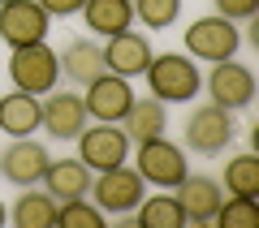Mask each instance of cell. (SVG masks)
Wrapping results in <instances>:
<instances>
[{
  "label": "cell",
  "instance_id": "cell-1",
  "mask_svg": "<svg viewBox=\"0 0 259 228\" xmlns=\"http://www.w3.org/2000/svg\"><path fill=\"white\" fill-rule=\"evenodd\" d=\"M143 78H147V91L156 95L160 103H190L194 95L203 91V73L194 65V56H182V52L151 56V65L143 69Z\"/></svg>",
  "mask_w": 259,
  "mask_h": 228
},
{
  "label": "cell",
  "instance_id": "cell-2",
  "mask_svg": "<svg viewBox=\"0 0 259 228\" xmlns=\"http://www.w3.org/2000/svg\"><path fill=\"white\" fill-rule=\"evenodd\" d=\"M130 159H134V173H139L147 185H156V190H173V185L182 181L186 173H190L186 146H182V142H173L168 134L147 138V142H134Z\"/></svg>",
  "mask_w": 259,
  "mask_h": 228
},
{
  "label": "cell",
  "instance_id": "cell-3",
  "mask_svg": "<svg viewBox=\"0 0 259 228\" xmlns=\"http://www.w3.org/2000/svg\"><path fill=\"white\" fill-rule=\"evenodd\" d=\"M238 138V121H233L229 108H221V103H199V108L190 112V121L182 125V146L186 151H194V155H225V146Z\"/></svg>",
  "mask_w": 259,
  "mask_h": 228
},
{
  "label": "cell",
  "instance_id": "cell-4",
  "mask_svg": "<svg viewBox=\"0 0 259 228\" xmlns=\"http://www.w3.org/2000/svg\"><path fill=\"white\" fill-rule=\"evenodd\" d=\"M5 73H9L13 91L48 95V91H56V82H61V56L48 47V39L44 43H30V47H9Z\"/></svg>",
  "mask_w": 259,
  "mask_h": 228
},
{
  "label": "cell",
  "instance_id": "cell-5",
  "mask_svg": "<svg viewBox=\"0 0 259 228\" xmlns=\"http://www.w3.org/2000/svg\"><path fill=\"white\" fill-rule=\"evenodd\" d=\"M87 194L95 198V207H100L104 215H121V219H125L130 211L143 202L147 181L134 173V164H117V168H100V173H91V190H87Z\"/></svg>",
  "mask_w": 259,
  "mask_h": 228
},
{
  "label": "cell",
  "instance_id": "cell-6",
  "mask_svg": "<svg viewBox=\"0 0 259 228\" xmlns=\"http://www.w3.org/2000/svg\"><path fill=\"white\" fill-rule=\"evenodd\" d=\"M182 43H186V52H190L194 61L212 65V61H229V56H238L242 30H238V22L221 18V13H207V18H194L190 26H186Z\"/></svg>",
  "mask_w": 259,
  "mask_h": 228
},
{
  "label": "cell",
  "instance_id": "cell-7",
  "mask_svg": "<svg viewBox=\"0 0 259 228\" xmlns=\"http://www.w3.org/2000/svg\"><path fill=\"white\" fill-rule=\"evenodd\" d=\"M203 86H207V99L221 103V108H229V112H242V108L255 103V69L242 65V61H233V56L229 61H212Z\"/></svg>",
  "mask_w": 259,
  "mask_h": 228
},
{
  "label": "cell",
  "instance_id": "cell-8",
  "mask_svg": "<svg viewBox=\"0 0 259 228\" xmlns=\"http://www.w3.org/2000/svg\"><path fill=\"white\" fill-rule=\"evenodd\" d=\"M78 142V159H82L91 173H100V168H117L130 159V151H134V142H130V134L121 125H108V121H95V125H87L82 134L74 138Z\"/></svg>",
  "mask_w": 259,
  "mask_h": 228
},
{
  "label": "cell",
  "instance_id": "cell-9",
  "mask_svg": "<svg viewBox=\"0 0 259 228\" xmlns=\"http://www.w3.org/2000/svg\"><path fill=\"white\" fill-rule=\"evenodd\" d=\"M52 18L39 9V0H5L0 5V43L5 47H30L44 43Z\"/></svg>",
  "mask_w": 259,
  "mask_h": 228
},
{
  "label": "cell",
  "instance_id": "cell-10",
  "mask_svg": "<svg viewBox=\"0 0 259 228\" xmlns=\"http://www.w3.org/2000/svg\"><path fill=\"white\" fill-rule=\"evenodd\" d=\"M87 103L78 91H48L39 95V129L56 138V142H74L78 134L87 129Z\"/></svg>",
  "mask_w": 259,
  "mask_h": 228
},
{
  "label": "cell",
  "instance_id": "cell-11",
  "mask_svg": "<svg viewBox=\"0 0 259 228\" xmlns=\"http://www.w3.org/2000/svg\"><path fill=\"white\" fill-rule=\"evenodd\" d=\"M48 146L39 142L35 134L26 138H9V146L0 151V177L9 185H18V190H26V185H39L44 181V168H48Z\"/></svg>",
  "mask_w": 259,
  "mask_h": 228
},
{
  "label": "cell",
  "instance_id": "cell-12",
  "mask_svg": "<svg viewBox=\"0 0 259 228\" xmlns=\"http://www.w3.org/2000/svg\"><path fill=\"white\" fill-rule=\"evenodd\" d=\"M82 91H87L82 95L87 117L91 121H108V125H121L130 99H134V86H130V78H121V73H100V78L87 82Z\"/></svg>",
  "mask_w": 259,
  "mask_h": 228
},
{
  "label": "cell",
  "instance_id": "cell-13",
  "mask_svg": "<svg viewBox=\"0 0 259 228\" xmlns=\"http://www.w3.org/2000/svg\"><path fill=\"white\" fill-rule=\"evenodd\" d=\"M173 194H177V202H182V211H186L190 224H212L216 207L225 202V185L216 181V177H207V173H186L182 181L173 185Z\"/></svg>",
  "mask_w": 259,
  "mask_h": 228
},
{
  "label": "cell",
  "instance_id": "cell-14",
  "mask_svg": "<svg viewBox=\"0 0 259 228\" xmlns=\"http://www.w3.org/2000/svg\"><path fill=\"white\" fill-rule=\"evenodd\" d=\"M151 43L143 30H121V35L104 39V61H108V73H121V78H143V69L151 65Z\"/></svg>",
  "mask_w": 259,
  "mask_h": 228
},
{
  "label": "cell",
  "instance_id": "cell-15",
  "mask_svg": "<svg viewBox=\"0 0 259 228\" xmlns=\"http://www.w3.org/2000/svg\"><path fill=\"white\" fill-rule=\"evenodd\" d=\"M56 56H61V73H65L74 86H87V82H95L100 73H108L104 43H95V39H87V35L69 39V43H65Z\"/></svg>",
  "mask_w": 259,
  "mask_h": 228
},
{
  "label": "cell",
  "instance_id": "cell-16",
  "mask_svg": "<svg viewBox=\"0 0 259 228\" xmlns=\"http://www.w3.org/2000/svg\"><path fill=\"white\" fill-rule=\"evenodd\" d=\"M168 103H160L156 95H134L121 117V129L130 134V142H147V138H160L168 129Z\"/></svg>",
  "mask_w": 259,
  "mask_h": 228
},
{
  "label": "cell",
  "instance_id": "cell-17",
  "mask_svg": "<svg viewBox=\"0 0 259 228\" xmlns=\"http://www.w3.org/2000/svg\"><path fill=\"white\" fill-rule=\"evenodd\" d=\"M44 185L48 194H52L56 202H65V198H87V190H91V168L82 164V159H48V168H44Z\"/></svg>",
  "mask_w": 259,
  "mask_h": 228
},
{
  "label": "cell",
  "instance_id": "cell-18",
  "mask_svg": "<svg viewBox=\"0 0 259 228\" xmlns=\"http://www.w3.org/2000/svg\"><path fill=\"white\" fill-rule=\"evenodd\" d=\"M82 22H87V30L100 35V39L121 35V30L134 26V5H130V0H87Z\"/></svg>",
  "mask_w": 259,
  "mask_h": 228
},
{
  "label": "cell",
  "instance_id": "cell-19",
  "mask_svg": "<svg viewBox=\"0 0 259 228\" xmlns=\"http://www.w3.org/2000/svg\"><path fill=\"white\" fill-rule=\"evenodd\" d=\"M0 129L9 138H26L39 129V95L30 91H9L0 95Z\"/></svg>",
  "mask_w": 259,
  "mask_h": 228
},
{
  "label": "cell",
  "instance_id": "cell-20",
  "mask_svg": "<svg viewBox=\"0 0 259 228\" xmlns=\"http://www.w3.org/2000/svg\"><path fill=\"white\" fill-rule=\"evenodd\" d=\"M9 219L18 228H52L56 224V198L39 185H26L18 194V202L9 207Z\"/></svg>",
  "mask_w": 259,
  "mask_h": 228
},
{
  "label": "cell",
  "instance_id": "cell-21",
  "mask_svg": "<svg viewBox=\"0 0 259 228\" xmlns=\"http://www.w3.org/2000/svg\"><path fill=\"white\" fill-rule=\"evenodd\" d=\"M130 219L139 228H182L186 211L177 202V194H143V202L130 211Z\"/></svg>",
  "mask_w": 259,
  "mask_h": 228
},
{
  "label": "cell",
  "instance_id": "cell-22",
  "mask_svg": "<svg viewBox=\"0 0 259 228\" xmlns=\"http://www.w3.org/2000/svg\"><path fill=\"white\" fill-rule=\"evenodd\" d=\"M225 190L242 194V198H255L259 194V155L255 151H242L225 164Z\"/></svg>",
  "mask_w": 259,
  "mask_h": 228
},
{
  "label": "cell",
  "instance_id": "cell-23",
  "mask_svg": "<svg viewBox=\"0 0 259 228\" xmlns=\"http://www.w3.org/2000/svg\"><path fill=\"white\" fill-rule=\"evenodd\" d=\"M134 5V22H143L147 30H168L182 18V0H130Z\"/></svg>",
  "mask_w": 259,
  "mask_h": 228
},
{
  "label": "cell",
  "instance_id": "cell-24",
  "mask_svg": "<svg viewBox=\"0 0 259 228\" xmlns=\"http://www.w3.org/2000/svg\"><path fill=\"white\" fill-rule=\"evenodd\" d=\"M56 224H69V228H104V211L87 198H65L56 202Z\"/></svg>",
  "mask_w": 259,
  "mask_h": 228
},
{
  "label": "cell",
  "instance_id": "cell-25",
  "mask_svg": "<svg viewBox=\"0 0 259 228\" xmlns=\"http://www.w3.org/2000/svg\"><path fill=\"white\" fill-rule=\"evenodd\" d=\"M259 219V211H255V198H242V194H229V198L216 207V215H212V224H221V228H250Z\"/></svg>",
  "mask_w": 259,
  "mask_h": 228
},
{
  "label": "cell",
  "instance_id": "cell-26",
  "mask_svg": "<svg viewBox=\"0 0 259 228\" xmlns=\"http://www.w3.org/2000/svg\"><path fill=\"white\" fill-rule=\"evenodd\" d=\"M212 5H216V13L229 18V22H246V18L259 13V0H212Z\"/></svg>",
  "mask_w": 259,
  "mask_h": 228
},
{
  "label": "cell",
  "instance_id": "cell-27",
  "mask_svg": "<svg viewBox=\"0 0 259 228\" xmlns=\"http://www.w3.org/2000/svg\"><path fill=\"white\" fill-rule=\"evenodd\" d=\"M87 0H39V9L48 13V18H74V13H82Z\"/></svg>",
  "mask_w": 259,
  "mask_h": 228
},
{
  "label": "cell",
  "instance_id": "cell-28",
  "mask_svg": "<svg viewBox=\"0 0 259 228\" xmlns=\"http://www.w3.org/2000/svg\"><path fill=\"white\" fill-rule=\"evenodd\" d=\"M242 39H246L250 47H259V13H255V18H246V35H242Z\"/></svg>",
  "mask_w": 259,
  "mask_h": 228
},
{
  "label": "cell",
  "instance_id": "cell-29",
  "mask_svg": "<svg viewBox=\"0 0 259 228\" xmlns=\"http://www.w3.org/2000/svg\"><path fill=\"white\" fill-rule=\"evenodd\" d=\"M5 219H9V207H5V202H0V228H5Z\"/></svg>",
  "mask_w": 259,
  "mask_h": 228
},
{
  "label": "cell",
  "instance_id": "cell-30",
  "mask_svg": "<svg viewBox=\"0 0 259 228\" xmlns=\"http://www.w3.org/2000/svg\"><path fill=\"white\" fill-rule=\"evenodd\" d=\"M0 5H5V0H0Z\"/></svg>",
  "mask_w": 259,
  "mask_h": 228
}]
</instances>
